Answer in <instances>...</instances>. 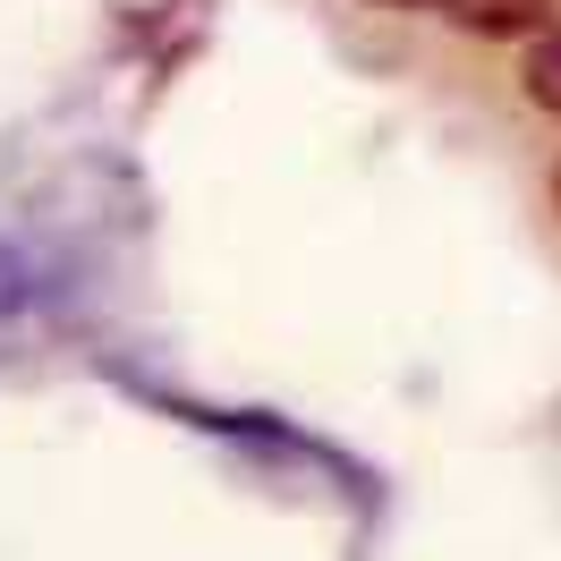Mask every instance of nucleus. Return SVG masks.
Returning <instances> with one entry per match:
<instances>
[{"label": "nucleus", "mask_w": 561, "mask_h": 561, "mask_svg": "<svg viewBox=\"0 0 561 561\" xmlns=\"http://www.w3.org/2000/svg\"><path fill=\"white\" fill-rule=\"evenodd\" d=\"M468 35H536L553 18V0H443Z\"/></svg>", "instance_id": "obj_1"}, {"label": "nucleus", "mask_w": 561, "mask_h": 561, "mask_svg": "<svg viewBox=\"0 0 561 561\" xmlns=\"http://www.w3.org/2000/svg\"><path fill=\"white\" fill-rule=\"evenodd\" d=\"M519 85H527V103H536V111H553V119H561V26H553V35H536Z\"/></svg>", "instance_id": "obj_2"}, {"label": "nucleus", "mask_w": 561, "mask_h": 561, "mask_svg": "<svg viewBox=\"0 0 561 561\" xmlns=\"http://www.w3.org/2000/svg\"><path fill=\"white\" fill-rule=\"evenodd\" d=\"M553 205H561V171H553Z\"/></svg>", "instance_id": "obj_3"}, {"label": "nucleus", "mask_w": 561, "mask_h": 561, "mask_svg": "<svg viewBox=\"0 0 561 561\" xmlns=\"http://www.w3.org/2000/svg\"><path fill=\"white\" fill-rule=\"evenodd\" d=\"M400 9H417V0H400Z\"/></svg>", "instance_id": "obj_4"}]
</instances>
